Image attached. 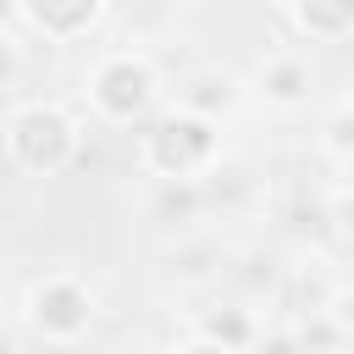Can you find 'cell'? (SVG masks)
I'll list each match as a JSON object with an SVG mask.
<instances>
[{"mask_svg": "<svg viewBox=\"0 0 354 354\" xmlns=\"http://www.w3.org/2000/svg\"><path fill=\"white\" fill-rule=\"evenodd\" d=\"M50 304H55V310H50V321H61V326H66V321H77V299H72V293H50Z\"/></svg>", "mask_w": 354, "mask_h": 354, "instance_id": "3", "label": "cell"}, {"mask_svg": "<svg viewBox=\"0 0 354 354\" xmlns=\"http://www.w3.org/2000/svg\"><path fill=\"white\" fill-rule=\"evenodd\" d=\"M105 88H111V105H138V94H144V77L122 66V72H111V77H105Z\"/></svg>", "mask_w": 354, "mask_h": 354, "instance_id": "2", "label": "cell"}, {"mask_svg": "<svg viewBox=\"0 0 354 354\" xmlns=\"http://www.w3.org/2000/svg\"><path fill=\"white\" fill-rule=\"evenodd\" d=\"M199 149H205V133H199L194 122H171V127H160V155H166L171 166H188Z\"/></svg>", "mask_w": 354, "mask_h": 354, "instance_id": "1", "label": "cell"}, {"mask_svg": "<svg viewBox=\"0 0 354 354\" xmlns=\"http://www.w3.org/2000/svg\"><path fill=\"white\" fill-rule=\"evenodd\" d=\"M271 354H293V348H282V343H277V348H271Z\"/></svg>", "mask_w": 354, "mask_h": 354, "instance_id": "4", "label": "cell"}]
</instances>
